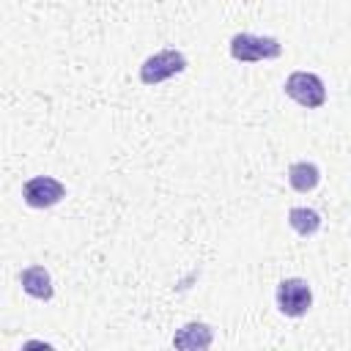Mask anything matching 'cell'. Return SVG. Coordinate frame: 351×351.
Instances as JSON below:
<instances>
[{"mask_svg":"<svg viewBox=\"0 0 351 351\" xmlns=\"http://www.w3.org/2000/svg\"><path fill=\"white\" fill-rule=\"evenodd\" d=\"M228 52L236 63H261L277 60L282 55V41L277 36H258V33H233L228 41Z\"/></svg>","mask_w":351,"mask_h":351,"instance_id":"cell-1","label":"cell"},{"mask_svg":"<svg viewBox=\"0 0 351 351\" xmlns=\"http://www.w3.org/2000/svg\"><path fill=\"white\" fill-rule=\"evenodd\" d=\"M186 66H189L186 55L181 49H176V47H167V49H159V52L148 55L140 63V71L137 74H140V82L145 88H156V85L178 77V74H184Z\"/></svg>","mask_w":351,"mask_h":351,"instance_id":"cell-2","label":"cell"},{"mask_svg":"<svg viewBox=\"0 0 351 351\" xmlns=\"http://www.w3.org/2000/svg\"><path fill=\"white\" fill-rule=\"evenodd\" d=\"M282 90L291 101L304 110H318L326 104V85L315 71H293L285 77Z\"/></svg>","mask_w":351,"mask_h":351,"instance_id":"cell-3","label":"cell"},{"mask_svg":"<svg viewBox=\"0 0 351 351\" xmlns=\"http://www.w3.org/2000/svg\"><path fill=\"white\" fill-rule=\"evenodd\" d=\"M274 302L285 318H302L313 307V288L304 277H285L277 282Z\"/></svg>","mask_w":351,"mask_h":351,"instance_id":"cell-4","label":"cell"},{"mask_svg":"<svg viewBox=\"0 0 351 351\" xmlns=\"http://www.w3.org/2000/svg\"><path fill=\"white\" fill-rule=\"evenodd\" d=\"M63 197H66V184L58 181L55 176H33L22 184V200H25V206H30L36 211L52 208Z\"/></svg>","mask_w":351,"mask_h":351,"instance_id":"cell-5","label":"cell"},{"mask_svg":"<svg viewBox=\"0 0 351 351\" xmlns=\"http://www.w3.org/2000/svg\"><path fill=\"white\" fill-rule=\"evenodd\" d=\"M16 282H19L22 291H25L30 299H36V302H52V296H55L52 277H49V271H47L44 266H38V263H30V266L19 269Z\"/></svg>","mask_w":351,"mask_h":351,"instance_id":"cell-6","label":"cell"},{"mask_svg":"<svg viewBox=\"0 0 351 351\" xmlns=\"http://www.w3.org/2000/svg\"><path fill=\"white\" fill-rule=\"evenodd\" d=\"M173 348H184V351H203L211 348L214 343V329L206 321H186L181 329H176L173 335Z\"/></svg>","mask_w":351,"mask_h":351,"instance_id":"cell-7","label":"cell"},{"mask_svg":"<svg viewBox=\"0 0 351 351\" xmlns=\"http://www.w3.org/2000/svg\"><path fill=\"white\" fill-rule=\"evenodd\" d=\"M288 184H291L293 192L307 195L321 184V167L315 162H310V159H299V162H293L288 167Z\"/></svg>","mask_w":351,"mask_h":351,"instance_id":"cell-8","label":"cell"},{"mask_svg":"<svg viewBox=\"0 0 351 351\" xmlns=\"http://www.w3.org/2000/svg\"><path fill=\"white\" fill-rule=\"evenodd\" d=\"M288 225H291V230H293L296 236L310 239V236H315V233L321 230L324 219H321V214H318L315 208H310V206H293V208H288Z\"/></svg>","mask_w":351,"mask_h":351,"instance_id":"cell-9","label":"cell"},{"mask_svg":"<svg viewBox=\"0 0 351 351\" xmlns=\"http://www.w3.org/2000/svg\"><path fill=\"white\" fill-rule=\"evenodd\" d=\"M30 346H44V348H52V343H44V340H27V343H25V348H30Z\"/></svg>","mask_w":351,"mask_h":351,"instance_id":"cell-10","label":"cell"}]
</instances>
